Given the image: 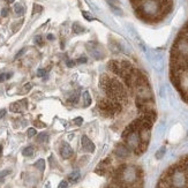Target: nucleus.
Wrapping results in <instances>:
<instances>
[{"mask_svg": "<svg viewBox=\"0 0 188 188\" xmlns=\"http://www.w3.org/2000/svg\"><path fill=\"white\" fill-rule=\"evenodd\" d=\"M83 16H84V19H87V20H89V21H92L94 20V18L91 16V14H89L88 12H83Z\"/></svg>", "mask_w": 188, "mask_h": 188, "instance_id": "nucleus-30", "label": "nucleus"}, {"mask_svg": "<svg viewBox=\"0 0 188 188\" xmlns=\"http://www.w3.org/2000/svg\"><path fill=\"white\" fill-rule=\"evenodd\" d=\"M47 39H49V40H53V39H54V36L51 35V33H49V35H47Z\"/></svg>", "mask_w": 188, "mask_h": 188, "instance_id": "nucleus-37", "label": "nucleus"}, {"mask_svg": "<svg viewBox=\"0 0 188 188\" xmlns=\"http://www.w3.org/2000/svg\"><path fill=\"white\" fill-rule=\"evenodd\" d=\"M123 141H125L126 147H127L130 151H134V150L140 145V143H141L139 132H134V133H132L129 135H127V136L123 139Z\"/></svg>", "mask_w": 188, "mask_h": 188, "instance_id": "nucleus-3", "label": "nucleus"}, {"mask_svg": "<svg viewBox=\"0 0 188 188\" xmlns=\"http://www.w3.org/2000/svg\"><path fill=\"white\" fill-rule=\"evenodd\" d=\"M72 30H73V33H82L83 31H84V28L81 26L80 23L75 22V23H73Z\"/></svg>", "mask_w": 188, "mask_h": 188, "instance_id": "nucleus-15", "label": "nucleus"}, {"mask_svg": "<svg viewBox=\"0 0 188 188\" xmlns=\"http://www.w3.org/2000/svg\"><path fill=\"white\" fill-rule=\"evenodd\" d=\"M7 2H8V4H13L14 1H15V0H6Z\"/></svg>", "mask_w": 188, "mask_h": 188, "instance_id": "nucleus-38", "label": "nucleus"}, {"mask_svg": "<svg viewBox=\"0 0 188 188\" xmlns=\"http://www.w3.org/2000/svg\"><path fill=\"white\" fill-rule=\"evenodd\" d=\"M110 7H111V9L116 14H118V15H123V11L120 9V7L118 6V5H114V4L110 2Z\"/></svg>", "mask_w": 188, "mask_h": 188, "instance_id": "nucleus-18", "label": "nucleus"}, {"mask_svg": "<svg viewBox=\"0 0 188 188\" xmlns=\"http://www.w3.org/2000/svg\"><path fill=\"white\" fill-rule=\"evenodd\" d=\"M58 188H68V182L66 181V180L60 181V183L58 185Z\"/></svg>", "mask_w": 188, "mask_h": 188, "instance_id": "nucleus-27", "label": "nucleus"}, {"mask_svg": "<svg viewBox=\"0 0 188 188\" xmlns=\"http://www.w3.org/2000/svg\"><path fill=\"white\" fill-rule=\"evenodd\" d=\"M107 68L112 72L113 74H116L118 76H120L121 72H123V67H121V60H111L107 64Z\"/></svg>", "mask_w": 188, "mask_h": 188, "instance_id": "nucleus-6", "label": "nucleus"}, {"mask_svg": "<svg viewBox=\"0 0 188 188\" xmlns=\"http://www.w3.org/2000/svg\"><path fill=\"white\" fill-rule=\"evenodd\" d=\"M37 76H39V78L46 76V71L45 69H38V72H37Z\"/></svg>", "mask_w": 188, "mask_h": 188, "instance_id": "nucleus-28", "label": "nucleus"}, {"mask_svg": "<svg viewBox=\"0 0 188 188\" xmlns=\"http://www.w3.org/2000/svg\"><path fill=\"white\" fill-rule=\"evenodd\" d=\"M136 14L143 19H154L158 14L162 13V9L157 0H142L135 8Z\"/></svg>", "mask_w": 188, "mask_h": 188, "instance_id": "nucleus-1", "label": "nucleus"}, {"mask_svg": "<svg viewBox=\"0 0 188 188\" xmlns=\"http://www.w3.org/2000/svg\"><path fill=\"white\" fill-rule=\"evenodd\" d=\"M24 51H26V50H24V49H22V50H21V51H20L19 53H18V54H16V56H15V58L18 59V58H19V57H21V56H22V54H23V53H24Z\"/></svg>", "mask_w": 188, "mask_h": 188, "instance_id": "nucleus-35", "label": "nucleus"}, {"mask_svg": "<svg viewBox=\"0 0 188 188\" xmlns=\"http://www.w3.org/2000/svg\"><path fill=\"white\" fill-rule=\"evenodd\" d=\"M27 103L26 100H22V102H15V103L11 104V111L14 113H21L22 111L24 110V106L22 104Z\"/></svg>", "mask_w": 188, "mask_h": 188, "instance_id": "nucleus-9", "label": "nucleus"}, {"mask_svg": "<svg viewBox=\"0 0 188 188\" xmlns=\"http://www.w3.org/2000/svg\"><path fill=\"white\" fill-rule=\"evenodd\" d=\"M49 140V134L47 133H40L37 135V142L38 143H45Z\"/></svg>", "mask_w": 188, "mask_h": 188, "instance_id": "nucleus-16", "label": "nucleus"}, {"mask_svg": "<svg viewBox=\"0 0 188 188\" xmlns=\"http://www.w3.org/2000/svg\"><path fill=\"white\" fill-rule=\"evenodd\" d=\"M35 154V148L33 147H26L24 149L22 150V155L24 157H31Z\"/></svg>", "mask_w": 188, "mask_h": 188, "instance_id": "nucleus-14", "label": "nucleus"}, {"mask_svg": "<svg viewBox=\"0 0 188 188\" xmlns=\"http://www.w3.org/2000/svg\"><path fill=\"white\" fill-rule=\"evenodd\" d=\"M5 116H6V110H5V109L0 110V119H1V118H4Z\"/></svg>", "mask_w": 188, "mask_h": 188, "instance_id": "nucleus-34", "label": "nucleus"}, {"mask_svg": "<svg viewBox=\"0 0 188 188\" xmlns=\"http://www.w3.org/2000/svg\"><path fill=\"white\" fill-rule=\"evenodd\" d=\"M74 154V151L72 149V147L67 142L61 143V147H60V155L64 159H69Z\"/></svg>", "mask_w": 188, "mask_h": 188, "instance_id": "nucleus-7", "label": "nucleus"}, {"mask_svg": "<svg viewBox=\"0 0 188 188\" xmlns=\"http://www.w3.org/2000/svg\"><path fill=\"white\" fill-rule=\"evenodd\" d=\"M187 139H188V133H187Z\"/></svg>", "mask_w": 188, "mask_h": 188, "instance_id": "nucleus-41", "label": "nucleus"}, {"mask_svg": "<svg viewBox=\"0 0 188 188\" xmlns=\"http://www.w3.org/2000/svg\"><path fill=\"white\" fill-rule=\"evenodd\" d=\"M27 134H28V136L29 137H33L36 134H37V132H36V129L35 128H29L28 129V132H27Z\"/></svg>", "mask_w": 188, "mask_h": 188, "instance_id": "nucleus-21", "label": "nucleus"}, {"mask_svg": "<svg viewBox=\"0 0 188 188\" xmlns=\"http://www.w3.org/2000/svg\"><path fill=\"white\" fill-rule=\"evenodd\" d=\"M82 97H83V106L88 107L91 104V96L90 94H89V91H84L83 95H82Z\"/></svg>", "mask_w": 188, "mask_h": 188, "instance_id": "nucleus-12", "label": "nucleus"}, {"mask_svg": "<svg viewBox=\"0 0 188 188\" xmlns=\"http://www.w3.org/2000/svg\"><path fill=\"white\" fill-rule=\"evenodd\" d=\"M11 76H12V74H11V73H8V74H0V82H4L5 80L9 78Z\"/></svg>", "mask_w": 188, "mask_h": 188, "instance_id": "nucleus-24", "label": "nucleus"}, {"mask_svg": "<svg viewBox=\"0 0 188 188\" xmlns=\"http://www.w3.org/2000/svg\"><path fill=\"white\" fill-rule=\"evenodd\" d=\"M78 94H74L73 96H71L69 97V99H68V102L72 104H75V103H78Z\"/></svg>", "mask_w": 188, "mask_h": 188, "instance_id": "nucleus-20", "label": "nucleus"}, {"mask_svg": "<svg viewBox=\"0 0 188 188\" xmlns=\"http://www.w3.org/2000/svg\"><path fill=\"white\" fill-rule=\"evenodd\" d=\"M165 152H166V149H165V147H162L161 149L158 150L157 152H156V158L157 159H162L163 157H164V155H165Z\"/></svg>", "mask_w": 188, "mask_h": 188, "instance_id": "nucleus-19", "label": "nucleus"}, {"mask_svg": "<svg viewBox=\"0 0 188 188\" xmlns=\"http://www.w3.org/2000/svg\"><path fill=\"white\" fill-rule=\"evenodd\" d=\"M87 49H88V51H89L91 56L95 59H97V60H99V59H102L104 57V52L102 50V47L96 42H89L87 44Z\"/></svg>", "mask_w": 188, "mask_h": 188, "instance_id": "nucleus-4", "label": "nucleus"}, {"mask_svg": "<svg viewBox=\"0 0 188 188\" xmlns=\"http://www.w3.org/2000/svg\"><path fill=\"white\" fill-rule=\"evenodd\" d=\"M23 90H22V94H26V92H28V91L31 89V84L30 83H27V84H24V87L22 88Z\"/></svg>", "mask_w": 188, "mask_h": 188, "instance_id": "nucleus-26", "label": "nucleus"}, {"mask_svg": "<svg viewBox=\"0 0 188 188\" xmlns=\"http://www.w3.org/2000/svg\"><path fill=\"white\" fill-rule=\"evenodd\" d=\"M14 12H15L16 15L21 16V15H23V14H24L26 9H24V7L22 6L21 4H15V5H14Z\"/></svg>", "mask_w": 188, "mask_h": 188, "instance_id": "nucleus-13", "label": "nucleus"}, {"mask_svg": "<svg viewBox=\"0 0 188 188\" xmlns=\"http://www.w3.org/2000/svg\"><path fill=\"white\" fill-rule=\"evenodd\" d=\"M97 107L104 117L107 118L116 116V114H118L120 111L123 110V105L119 102L112 100V99H109V98L99 99L97 102Z\"/></svg>", "mask_w": 188, "mask_h": 188, "instance_id": "nucleus-2", "label": "nucleus"}, {"mask_svg": "<svg viewBox=\"0 0 188 188\" xmlns=\"http://www.w3.org/2000/svg\"><path fill=\"white\" fill-rule=\"evenodd\" d=\"M1 151H2V147H1V145H0V152H1Z\"/></svg>", "mask_w": 188, "mask_h": 188, "instance_id": "nucleus-39", "label": "nucleus"}, {"mask_svg": "<svg viewBox=\"0 0 188 188\" xmlns=\"http://www.w3.org/2000/svg\"><path fill=\"white\" fill-rule=\"evenodd\" d=\"M140 134V140L142 143H145V144H149L150 141V129H141L139 132Z\"/></svg>", "mask_w": 188, "mask_h": 188, "instance_id": "nucleus-10", "label": "nucleus"}, {"mask_svg": "<svg viewBox=\"0 0 188 188\" xmlns=\"http://www.w3.org/2000/svg\"><path fill=\"white\" fill-rule=\"evenodd\" d=\"M80 178H81V173H80V171H73V172H71L69 175H68V180H69L71 182H73V183L78 182Z\"/></svg>", "mask_w": 188, "mask_h": 188, "instance_id": "nucleus-11", "label": "nucleus"}, {"mask_svg": "<svg viewBox=\"0 0 188 188\" xmlns=\"http://www.w3.org/2000/svg\"><path fill=\"white\" fill-rule=\"evenodd\" d=\"M74 65H75V62H74V61H69V60L67 61V66H68V67H73Z\"/></svg>", "mask_w": 188, "mask_h": 188, "instance_id": "nucleus-36", "label": "nucleus"}, {"mask_svg": "<svg viewBox=\"0 0 188 188\" xmlns=\"http://www.w3.org/2000/svg\"><path fill=\"white\" fill-rule=\"evenodd\" d=\"M50 164H51V167H56V162H54V157L53 156L50 157Z\"/></svg>", "mask_w": 188, "mask_h": 188, "instance_id": "nucleus-33", "label": "nucleus"}, {"mask_svg": "<svg viewBox=\"0 0 188 188\" xmlns=\"http://www.w3.org/2000/svg\"><path fill=\"white\" fill-rule=\"evenodd\" d=\"M1 16H2V18L8 16V8H2V9H1Z\"/></svg>", "mask_w": 188, "mask_h": 188, "instance_id": "nucleus-31", "label": "nucleus"}, {"mask_svg": "<svg viewBox=\"0 0 188 188\" xmlns=\"http://www.w3.org/2000/svg\"><path fill=\"white\" fill-rule=\"evenodd\" d=\"M35 167L37 170H39L40 172H43L45 170V161L44 159H38L37 162L35 163Z\"/></svg>", "mask_w": 188, "mask_h": 188, "instance_id": "nucleus-17", "label": "nucleus"}, {"mask_svg": "<svg viewBox=\"0 0 188 188\" xmlns=\"http://www.w3.org/2000/svg\"><path fill=\"white\" fill-rule=\"evenodd\" d=\"M81 143H82V148L87 152H94L95 151V144L92 143V141L87 135H83L81 137Z\"/></svg>", "mask_w": 188, "mask_h": 188, "instance_id": "nucleus-8", "label": "nucleus"}, {"mask_svg": "<svg viewBox=\"0 0 188 188\" xmlns=\"http://www.w3.org/2000/svg\"><path fill=\"white\" fill-rule=\"evenodd\" d=\"M76 62H78V64H85V62H87V58H85V57H81V58H78V60H76Z\"/></svg>", "mask_w": 188, "mask_h": 188, "instance_id": "nucleus-32", "label": "nucleus"}, {"mask_svg": "<svg viewBox=\"0 0 188 188\" xmlns=\"http://www.w3.org/2000/svg\"><path fill=\"white\" fill-rule=\"evenodd\" d=\"M35 43L39 46L43 45V38H42V36H36L35 37Z\"/></svg>", "mask_w": 188, "mask_h": 188, "instance_id": "nucleus-25", "label": "nucleus"}, {"mask_svg": "<svg viewBox=\"0 0 188 188\" xmlns=\"http://www.w3.org/2000/svg\"><path fill=\"white\" fill-rule=\"evenodd\" d=\"M133 1H142V0H133Z\"/></svg>", "mask_w": 188, "mask_h": 188, "instance_id": "nucleus-40", "label": "nucleus"}, {"mask_svg": "<svg viewBox=\"0 0 188 188\" xmlns=\"http://www.w3.org/2000/svg\"><path fill=\"white\" fill-rule=\"evenodd\" d=\"M73 123H75L76 126H80V125H82V123H83V118L82 117H76L74 120H73Z\"/></svg>", "mask_w": 188, "mask_h": 188, "instance_id": "nucleus-22", "label": "nucleus"}, {"mask_svg": "<svg viewBox=\"0 0 188 188\" xmlns=\"http://www.w3.org/2000/svg\"><path fill=\"white\" fill-rule=\"evenodd\" d=\"M114 155L117 156L118 158L125 159V158L129 157L130 150L126 147V144H125V143H120V144H118L116 150H114Z\"/></svg>", "mask_w": 188, "mask_h": 188, "instance_id": "nucleus-5", "label": "nucleus"}, {"mask_svg": "<svg viewBox=\"0 0 188 188\" xmlns=\"http://www.w3.org/2000/svg\"><path fill=\"white\" fill-rule=\"evenodd\" d=\"M42 9H43V7L39 6V5H33V14H36V13H39V12H42Z\"/></svg>", "mask_w": 188, "mask_h": 188, "instance_id": "nucleus-23", "label": "nucleus"}, {"mask_svg": "<svg viewBox=\"0 0 188 188\" xmlns=\"http://www.w3.org/2000/svg\"><path fill=\"white\" fill-rule=\"evenodd\" d=\"M11 173V170H4V171H1L0 172V178H4V177H6Z\"/></svg>", "mask_w": 188, "mask_h": 188, "instance_id": "nucleus-29", "label": "nucleus"}]
</instances>
